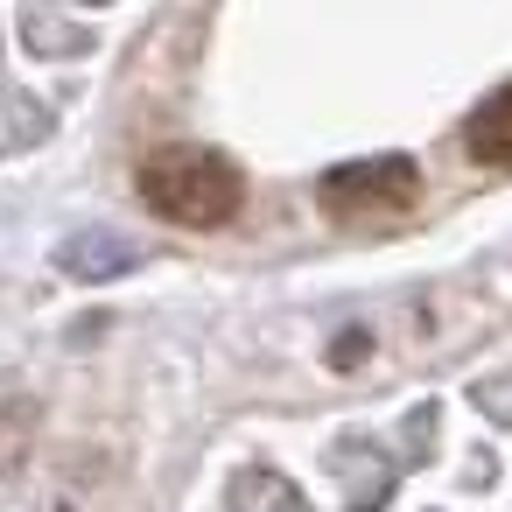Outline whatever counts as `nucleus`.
<instances>
[{
	"label": "nucleus",
	"instance_id": "f257e3e1",
	"mask_svg": "<svg viewBox=\"0 0 512 512\" xmlns=\"http://www.w3.org/2000/svg\"><path fill=\"white\" fill-rule=\"evenodd\" d=\"M134 183H141V204H148L162 225H183V232H218V225H232L239 204H246L239 162L218 155V148H197V141L155 148Z\"/></svg>",
	"mask_w": 512,
	"mask_h": 512
},
{
	"label": "nucleus",
	"instance_id": "f03ea898",
	"mask_svg": "<svg viewBox=\"0 0 512 512\" xmlns=\"http://www.w3.org/2000/svg\"><path fill=\"white\" fill-rule=\"evenodd\" d=\"M316 197H323L330 218H351V225H365V218H393V211H407V204L421 197V169H414L407 155H365V162L330 169Z\"/></svg>",
	"mask_w": 512,
	"mask_h": 512
},
{
	"label": "nucleus",
	"instance_id": "7ed1b4c3",
	"mask_svg": "<svg viewBox=\"0 0 512 512\" xmlns=\"http://www.w3.org/2000/svg\"><path fill=\"white\" fill-rule=\"evenodd\" d=\"M127 267H141V246L120 239V232H106V225H85V232H71L57 246V274L64 281H113Z\"/></svg>",
	"mask_w": 512,
	"mask_h": 512
},
{
	"label": "nucleus",
	"instance_id": "20e7f679",
	"mask_svg": "<svg viewBox=\"0 0 512 512\" xmlns=\"http://www.w3.org/2000/svg\"><path fill=\"white\" fill-rule=\"evenodd\" d=\"M463 148L491 169H512V85H498L470 120H463Z\"/></svg>",
	"mask_w": 512,
	"mask_h": 512
},
{
	"label": "nucleus",
	"instance_id": "39448f33",
	"mask_svg": "<svg viewBox=\"0 0 512 512\" xmlns=\"http://www.w3.org/2000/svg\"><path fill=\"white\" fill-rule=\"evenodd\" d=\"M29 428H36V407H29V400H15L8 414H0V477H8V470L22 463V449H29Z\"/></svg>",
	"mask_w": 512,
	"mask_h": 512
}]
</instances>
